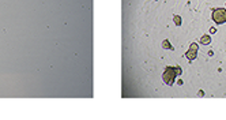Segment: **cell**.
Returning a JSON list of instances; mask_svg holds the SVG:
<instances>
[{
	"mask_svg": "<svg viewBox=\"0 0 226 120\" xmlns=\"http://www.w3.org/2000/svg\"><path fill=\"white\" fill-rule=\"evenodd\" d=\"M213 20L217 25L226 23V8H215L213 11Z\"/></svg>",
	"mask_w": 226,
	"mask_h": 120,
	"instance_id": "2",
	"label": "cell"
},
{
	"mask_svg": "<svg viewBox=\"0 0 226 120\" xmlns=\"http://www.w3.org/2000/svg\"><path fill=\"white\" fill-rule=\"evenodd\" d=\"M181 74V68L178 66L176 67H166L165 71H163V82H165L166 85H169V86H172L173 83H174V79L176 77H178V75Z\"/></svg>",
	"mask_w": 226,
	"mask_h": 120,
	"instance_id": "1",
	"label": "cell"
},
{
	"mask_svg": "<svg viewBox=\"0 0 226 120\" xmlns=\"http://www.w3.org/2000/svg\"><path fill=\"white\" fill-rule=\"evenodd\" d=\"M173 19H174V23L177 26H180L181 23H183V22H181V16L180 15H174V18H173Z\"/></svg>",
	"mask_w": 226,
	"mask_h": 120,
	"instance_id": "6",
	"label": "cell"
},
{
	"mask_svg": "<svg viewBox=\"0 0 226 120\" xmlns=\"http://www.w3.org/2000/svg\"><path fill=\"white\" fill-rule=\"evenodd\" d=\"M198 51H199V45H198L196 42H192V44L189 45V49L187 51L185 57H187V59H188L189 61L195 60L196 56H198Z\"/></svg>",
	"mask_w": 226,
	"mask_h": 120,
	"instance_id": "3",
	"label": "cell"
},
{
	"mask_svg": "<svg viewBox=\"0 0 226 120\" xmlns=\"http://www.w3.org/2000/svg\"><path fill=\"white\" fill-rule=\"evenodd\" d=\"M200 44L202 45H208V44H211V36H208V34L202 36L200 37Z\"/></svg>",
	"mask_w": 226,
	"mask_h": 120,
	"instance_id": "4",
	"label": "cell"
},
{
	"mask_svg": "<svg viewBox=\"0 0 226 120\" xmlns=\"http://www.w3.org/2000/svg\"><path fill=\"white\" fill-rule=\"evenodd\" d=\"M162 46H163V48H165V49H170V51H173V49H174V48H173V45H172V44L169 42V40H163Z\"/></svg>",
	"mask_w": 226,
	"mask_h": 120,
	"instance_id": "5",
	"label": "cell"
}]
</instances>
